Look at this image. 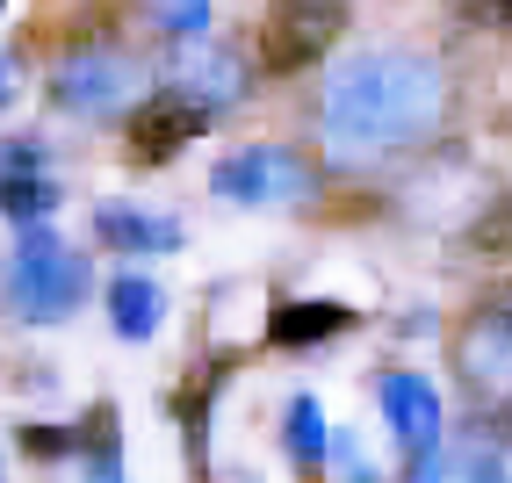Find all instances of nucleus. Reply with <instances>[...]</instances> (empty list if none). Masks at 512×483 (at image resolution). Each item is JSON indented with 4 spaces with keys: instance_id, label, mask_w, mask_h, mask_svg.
Listing matches in <instances>:
<instances>
[{
    "instance_id": "39448f33",
    "label": "nucleus",
    "mask_w": 512,
    "mask_h": 483,
    "mask_svg": "<svg viewBox=\"0 0 512 483\" xmlns=\"http://www.w3.org/2000/svg\"><path fill=\"white\" fill-rule=\"evenodd\" d=\"M130 94H138V65L109 44H87L73 58H58V73H51V101L73 109V116H116Z\"/></svg>"
},
{
    "instance_id": "a211bd4d",
    "label": "nucleus",
    "mask_w": 512,
    "mask_h": 483,
    "mask_svg": "<svg viewBox=\"0 0 512 483\" xmlns=\"http://www.w3.org/2000/svg\"><path fill=\"white\" fill-rule=\"evenodd\" d=\"M469 22H484V29H512V0H469Z\"/></svg>"
},
{
    "instance_id": "dca6fc26",
    "label": "nucleus",
    "mask_w": 512,
    "mask_h": 483,
    "mask_svg": "<svg viewBox=\"0 0 512 483\" xmlns=\"http://www.w3.org/2000/svg\"><path fill=\"white\" fill-rule=\"evenodd\" d=\"M469 253H476V260H512V195L469 231Z\"/></svg>"
},
{
    "instance_id": "2eb2a0df",
    "label": "nucleus",
    "mask_w": 512,
    "mask_h": 483,
    "mask_svg": "<svg viewBox=\"0 0 512 483\" xmlns=\"http://www.w3.org/2000/svg\"><path fill=\"white\" fill-rule=\"evenodd\" d=\"M87 483H123V455H116V411L87 419Z\"/></svg>"
},
{
    "instance_id": "6ab92c4d",
    "label": "nucleus",
    "mask_w": 512,
    "mask_h": 483,
    "mask_svg": "<svg viewBox=\"0 0 512 483\" xmlns=\"http://www.w3.org/2000/svg\"><path fill=\"white\" fill-rule=\"evenodd\" d=\"M8 94H15V58L0 51V101H8Z\"/></svg>"
},
{
    "instance_id": "0eeeda50",
    "label": "nucleus",
    "mask_w": 512,
    "mask_h": 483,
    "mask_svg": "<svg viewBox=\"0 0 512 483\" xmlns=\"http://www.w3.org/2000/svg\"><path fill=\"white\" fill-rule=\"evenodd\" d=\"M166 87L210 116V109H231V101H246V65H238L231 51H217V44H202V37H195V44H181L174 58H166Z\"/></svg>"
},
{
    "instance_id": "9b49d317",
    "label": "nucleus",
    "mask_w": 512,
    "mask_h": 483,
    "mask_svg": "<svg viewBox=\"0 0 512 483\" xmlns=\"http://www.w3.org/2000/svg\"><path fill=\"white\" fill-rule=\"evenodd\" d=\"M347 325H354L347 303H282L275 318H267V339H275V347H318V339L347 332Z\"/></svg>"
},
{
    "instance_id": "6e6552de",
    "label": "nucleus",
    "mask_w": 512,
    "mask_h": 483,
    "mask_svg": "<svg viewBox=\"0 0 512 483\" xmlns=\"http://www.w3.org/2000/svg\"><path fill=\"white\" fill-rule=\"evenodd\" d=\"M455 361H462V375H469L476 397L512 404V310H484V318H469L462 339H455Z\"/></svg>"
},
{
    "instance_id": "20e7f679",
    "label": "nucleus",
    "mask_w": 512,
    "mask_h": 483,
    "mask_svg": "<svg viewBox=\"0 0 512 483\" xmlns=\"http://www.w3.org/2000/svg\"><path fill=\"white\" fill-rule=\"evenodd\" d=\"M339 22H347L339 0H275L267 22H260V58L275 65V73H303V65H318L332 51Z\"/></svg>"
},
{
    "instance_id": "423d86ee",
    "label": "nucleus",
    "mask_w": 512,
    "mask_h": 483,
    "mask_svg": "<svg viewBox=\"0 0 512 483\" xmlns=\"http://www.w3.org/2000/svg\"><path fill=\"white\" fill-rule=\"evenodd\" d=\"M58 210V174L37 137H0V217L37 224Z\"/></svg>"
},
{
    "instance_id": "1a4fd4ad",
    "label": "nucleus",
    "mask_w": 512,
    "mask_h": 483,
    "mask_svg": "<svg viewBox=\"0 0 512 483\" xmlns=\"http://www.w3.org/2000/svg\"><path fill=\"white\" fill-rule=\"evenodd\" d=\"M195 137H202V109L166 87L159 101H145V109L130 116V159H138V166H166V159H181Z\"/></svg>"
},
{
    "instance_id": "f03ea898",
    "label": "nucleus",
    "mask_w": 512,
    "mask_h": 483,
    "mask_svg": "<svg viewBox=\"0 0 512 483\" xmlns=\"http://www.w3.org/2000/svg\"><path fill=\"white\" fill-rule=\"evenodd\" d=\"M80 296H87V260L73 246H58L51 231L22 224V246L8 260V310L22 325H58L80 310Z\"/></svg>"
},
{
    "instance_id": "7ed1b4c3",
    "label": "nucleus",
    "mask_w": 512,
    "mask_h": 483,
    "mask_svg": "<svg viewBox=\"0 0 512 483\" xmlns=\"http://www.w3.org/2000/svg\"><path fill=\"white\" fill-rule=\"evenodd\" d=\"M318 181H311V166H303L296 152L282 145H253V152H231L217 166V195L238 202V210H282V202H303Z\"/></svg>"
},
{
    "instance_id": "4468645a",
    "label": "nucleus",
    "mask_w": 512,
    "mask_h": 483,
    "mask_svg": "<svg viewBox=\"0 0 512 483\" xmlns=\"http://www.w3.org/2000/svg\"><path fill=\"white\" fill-rule=\"evenodd\" d=\"M289 455H296V469H318L325 462V411L311 397L289 404Z\"/></svg>"
},
{
    "instance_id": "ddd939ff",
    "label": "nucleus",
    "mask_w": 512,
    "mask_h": 483,
    "mask_svg": "<svg viewBox=\"0 0 512 483\" xmlns=\"http://www.w3.org/2000/svg\"><path fill=\"white\" fill-rule=\"evenodd\" d=\"M101 238L116 253H174L181 224L174 217H145V210H101Z\"/></svg>"
},
{
    "instance_id": "f257e3e1",
    "label": "nucleus",
    "mask_w": 512,
    "mask_h": 483,
    "mask_svg": "<svg viewBox=\"0 0 512 483\" xmlns=\"http://www.w3.org/2000/svg\"><path fill=\"white\" fill-rule=\"evenodd\" d=\"M448 116V80L426 51H361L325 80L318 130L339 159L412 152Z\"/></svg>"
},
{
    "instance_id": "9d476101",
    "label": "nucleus",
    "mask_w": 512,
    "mask_h": 483,
    "mask_svg": "<svg viewBox=\"0 0 512 483\" xmlns=\"http://www.w3.org/2000/svg\"><path fill=\"white\" fill-rule=\"evenodd\" d=\"M383 419H390V433L412 447V455H433V440H440V397H433V383L426 375H383Z\"/></svg>"
},
{
    "instance_id": "f8f14e48",
    "label": "nucleus",
    "mask_w": 512,
    "mask_h": 483,
    "mask_svg": "<svg viewBox=\"0 0 512 483\" xmlns=\"http://www.w3.org/2000/svg\"><path fill=\"white\" fill-rule=\"evenodd\" d=\"M159 310H166V296H159V282H145V274H116L109 282V318H116L123 339H152Z\"/></svg>"
},
{
    "instance_id": "f3484780",
    "label": "nucleus",
    "mask_w": 512,
    "mask_h": 483,
    "mask_svg": "<svg viewBox=\"0 0 512 483\" xmlns=\"http://www.w3.org/2000/svg\"><path fill=\"white\" fill-rule=\"evenodd\" d=\"M159 29H166V37H181V44H195L202 37V29H210V0H159Z\"/></svg>"
}]
</instances>
